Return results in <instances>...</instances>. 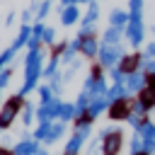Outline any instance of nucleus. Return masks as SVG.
I'll return each instance as SVG.
<instances>
[{"instance_id": "nucleus-1", "label": "nucleus", "mask_w": 155, "mask_h": 155, "mask_svg": "<svg viewBox=\"0 0 155 155\" xmlns=\"http://www.w3.org/2000/svg\"><path fill=\"white\" fill-rule=\"evenodd\" d=\"M44 51L36 48V51H27L24 56V78H22V87L19 92L27 97L31 92H36L39 87V78H44Z\"/></svg>"}, {"instance_id": "nucleus-2", "label": "nucleus", "mask_w": 155, "mask_h": 155, "mask_svg": "<svg viewBox=\"0 0 155 155\" xmlns=\"http://www.w3.org/2000/svg\"><path fill=\"white\" fill-rule=\"evenodd\" d=\"M24 102H27V97H24L22 92H15V94L5 97V102L0 104V133L7 131V128L15 124V119L22 114Z\"/></svg>"}, {"instance_id": "nucleus-3", "label": "nucleus", "mask_w": 155, "mask_h": 155, "mask_svg": "<svg viewBox=\"0 0 155 155\" xmlns=\"http://www.w3.org/2000/svg\"><path fill=\"white\" fill-rule=\"evenodd\" d=\"M121 58H124V48H121V44H102L99 46V53H97V63L102 65V68H116L119 63H121Z\"/></svg>"}, {"instance_id": "nucleus-4", "label": "nucleus", "mask_w": 155, "mask_h": 155, "mask_svg": "<svg viewBox=\"0 0 155 155\" xmlns=\"http://www.w3.org/2000/svg\"><path fill=\"white\" fill-rule=\"evenodd\" d=\"M102 150L104 155H119L124 148V133L119 128H104L102 131Z\"/></svg>"}, {"instance_id": "nucleus-5", "label": "nucleus", "mask_w": 155, "mask_h": 155, "mask_svg": "<svg viewBox=\"0 0 155 155\" xmlns=\"http://www.w3.org/2000/svg\"><path fill=\"white\" fill-rule=\"evenodd\" d=\"M126 39L131 46H140L145 39V24H143V15H131L128 24H126Z\"/></svg>"}, {"instance_id": "nucleus-6", "label": "nucleus", "mask_w": 155, "mask_h": 155, "mask_svg": "<svg viewBox=\"0 0 155 155\" xmlns=\"http://www.w3.org/2000/svg\"><path fill=\"white\" fill-rule=\"evenodd\" d=\"M61 97H53L51 102H44L36 107V121L39 124H48V121H56L58 119V109H61Z\"/></svg>"}, {"instance_id": "nucleus-7", "label": "nucleus", "mask_w": 155, "mask_h": 155, "mask_svg": "<svg viewBox=\"0 0 155 155\" xmlns=\"http://www.w3.org/2000/svg\"><path fill=\"white\" fill-rule=\"evenodd\" d=\"M78 39H80V56L82 58H97V53H99V41H97V36L94 34H90V36H82V34H78Z\"/></svg>"}, {"instance_id": "nucleus-8", "label": "nucleus", "mask_w": 155, "mask_h": 155, "mask_svg": "<svg viewBox=\"0 0 155 155\" xmlns=\"http://www.w3.org/2000/svg\"><path fill=\"white\" fill-rule=\"evenodd\" d=\"M138 102L145 109H155V75L145 78V87L138 92Z\"/></svg>"}, {"instance_id": "nucleus-9", "label": "nucleus", "mask_w": 155, "mask_h": 155, "mask_svg": "<svg viewBox=\"0 0 155 155\" xmlns=\"http://www.w3.org/2000/svg\"><path fill=\"white\" fill-rule=\"evenodd\" d=\"M39 148H41V143H39L34 136H22V138L15 143L12 153H15V155H34Z\"/></svg>"}, {"instance_id": "nucleus-10", "label": "nucleus", "mask_w": 155, "mask_h": 155, "mask_svg": "<svg viewBox=\"0 0 155 155\" xmlns=\"http://www.w3.org/2000/svg\"><path fill=\"white\" fill-rule=\"evenodd\" d=\"M58 19L63 27H73L78 19H82V12L78 5H65V7H58Z\"/></svg>"}, {"instance_id": "nucleus-11", "label": "nucleus", "mask_w": 155, "mask_h": 155, "mask_svg": "<svg viewBox=\"0 0 155 155\" xmlns=\"http://www.w3.org/2000/svg\"><path fill=\"white\" fill-rule=\"evenodd\" d=\"M128 111H131V102H128V97H124V99H116V102H114V104H109V109H107L109 119H114V121L128 119Z\"/></svg>"}, {"instance_id": "nucleus-12", "label": "nucleus", "mask_w": 155, "mask_h": 155, "mask_svg": "<svg viewBox=\"0 0 155 155\" xmlns=\"http://www.w3.org/2000/svg\"><path fill=\"white\" fill-rule=\"evenodd\" d=\"M145 114H148V109H145V107L136 99V102H131V111H128V119H126V121H128V124L138 131V128L148 121V119H145Z\"/></svg>"}, {"instance_id": "nucleus-13", "label": "nucleus", "mask_w": 155, "mask_h": 155, "mask_svg": "<svg viewBox=\"0 0 155 155\" xmlns=\"http://www.w3.org/2000/svg\"><path fill=\"white\" fill-rule=\"evenodd\" d=\"M143 61H145V56H138V53H128V56H124V58H121L119 68H121L126 75H131V73H136V70H140V68H143Z\"/></svg>"}, {"instance_id": "nucleus-14", "label": "nucleus", "mask_w": 155, "mask_h": 155, "mask_svg": "<svg viewBox=\"0 0 155 155\" xmlns=\"http://www.w3.org/2000/svg\"><path fill=\"white\" fill-rule=\"evenodd\" d=\"M126 92L128 94H138L143 87H145V75L140 73V70H136V73H131V75H126Z\"/></svg>"}, {"instance_id": "nucleus-15", "label": "nucleus", "mask_w": 155, "mask_h": 155, "mask_svg": "<svg viewBox=\"0 0 155 155\" xmlns=\"http://www.w3.org/2000/svg\"><path fill=\"white\" fill-rule=\"evenodd\" d=\"M85 143H87V138L80 136L78 131H73V136L68 138V143H65V148H63V155H80V150H82Z\"/></svg>"}, {"instance_id": "nucleus-16", "label": "nucleus", "mask_w": 155, "mask_h": 155, "mask_svg": "<svg viewBox=\"0 0 155 155\" xmlns=\"http://www.w3.org/2000/svg\"><path fill=\"white\" fill-rule=\"evenodd\" d=\"M128 19H131V15L126 12V10H111L109 12V24L111 27H119V29H126V24H128Z\"/></svg>"}, {"instance_id": "nucleus-17", "label": "nucleus", "mask_w": 155, "mask_h": 155, "mask_svg": "<svg viewBox=\"0 0 155 155\" xmlns=\"http://www.w3.org/2000/svg\"><path fill=\"white\" fill-rule=\"evenodd\" d=\"M75 116H78L75 102H61V109H58V121L68 124V121H75Z\"/></svg>"}, {"instance_id": "nucleus-18", "label": "nucleus", "mask_w": 155, "mask_h": 155, "mask_svg": "<svg viewBox=\"0 0 155 155\" xmlns=\"http://www.w3.org/2000/svg\"><path fill=\"white\" fill-rule=\"evenodd\" d=\"M63 133H65V124L56 119V121L51 124V128H48V136H46V140H44V145H53V143H56V140H58V138H61Z\"/></svg>"}, {"instance_id": "nucleus-19", "label": "nucleus", "mask_w": 155, "mask_h": 155, "mask_svg": "<svg viewBox=\"0 0 155 155\" xmlns=\"http://www.w3.org/2000/svg\"><path fill=\"white\" fill-rule=\"evenodd\" d=\"M124 97H128V92H126V85H124V82H114V85L107 90V102H109V104H114L116 99H124Z\"/></svg>"}, {"instance_id": "nucleus-20", "label": "nucleus", "mask_w": 155, "mask_h": 155, "mask_svg": "<svg viewBox=\"0 0 155 155\" xmlns=\"http://www.w3.org/2000/svg\"><path fill=\"white\" fill-rule=\"evenodd\" d=\"M97 19H99V5H97V0H92V2H87V12L82 15L80 24H97Z\"/></svg>"}, {"instance_id": "nucleus-21", "label": "nucleus", "mask_w": 155, "mask_h": 155, "mask_svg": "<svg viewBox=\"0 0 155 155\" xmlns=\"http://www.w3.org/2000/svg\"><path fill=\"white\" fill-rule=\"evenodd\" d=\"M121 36H124V29L109 24L104 29V34H102V44H121Z\"/></svg>"}, {"instance_id": "nucleus-22", "label": "nucleus", "mask_w": 155, "mask_h": 155, "mask_svg": "<svg viewBox=\"0 0 155 155\" xmlns=\"http://www.w3.org/2000/svg\"><path fill=\"white\" fill-rule=\"evenodd\" d=\"M19 119H22V124H24V126H31V124L36 121V107H34V104H31L29 99L24 102V107H22V114H19Z\"/></svg>"}, {"instance_id": "nucleus-23", "label": "nucleus", "mask_w": 155, "mask_h": 155, "mask_svg": "<svg viewBox=\"0 0 155 155\" xmlns=\"http://www.w3.org/2000/svg\"><path fill=\"white\" fill-rule=\"evenodd\" d=\"M17 53H19V51H17L12 44H10V46H5V48L0 51V70H2V68H7V65H12V61H15V56H17Z\"/></svg>"}, {"instance_id": "nucleus-24", "label": "nucleus", "mask_w": 155, "mask_h": 155, "mask_svg": "<svg viewBox=\"0 0 155 155\" xmlns=\"http://www.w3.org/2000/svg\"><path fill=\"white\" fill-rule=\"evenodd\" d=\"M104 109H109V102H107V97H99V99H92V102H90V109H87V111L97 119Z\"/></svg>"}, {"instance_id": "nucleus-25", "label": "nucleus", "mask_w": 155, "mask_h": 155, "mask_svg": "<svg viewBox=\"0 0 155 155\" xmlns=\"http://www.w3.org/2000/svg\"><path fill=\"white\" fill-rule=\"evenodd\" d=\"M51 5H53V0H39L34 19H36V22H44V19L48 17V12H51Z\"/></svg>"}, {"instance_id": "nucleus-26", "label": "nucleus", "mask_w": 155, "mask_h": 155, "mask_svg": "<svg viewBox=\"0 0 155 155\" xmlns=\"http://www.w3.org/2000/svg\"><path fill=\"white\" fill-rule=\"evenodd\" d=\"M107 90H109V87H107V80H104V78H99V80L92 85V90H90V97H92V99L107 97Z\"/></svg>"}, {"instance_id": "nucleus-27", "label": "nucleus", "mask_w": 155, "mask_h": 155, "mask_svg": "<svg viewBox=\"0 0 155 155\" xmlns=\"http://www.w3.org/2000/svg\"><path fill=\"white\" fill-rule=\"evenodd\" d=\"M138 136H140L143 140H155V124L148 119V121H145V124L138 128Z\"/></svg>"}, {"instance_id": "nucleus-28", "label": "nucleus", "mask_w": 155, "mask_h": 155, "mask_svg": "<svg viewBox=\"0 0 155 155\" xmlns=\"http://www.w3.org/2000/svg\"><path fill=\"white\" fill-rule=\"evenodd\" d=\"M36 94H39V104H44V102H51V99L56 97L48 82H46V85H39V87H36Z\"/></svg>"}, {"instance_id": "nucleus-29", "label": "nucleus", "mask_w": 155, "mask_h": 155, "mask_svg": "<svg viewBox=\"0 0 155 155\" xmlns=\"http://www.w3.org/2000/svg\"><path fill=\"white\" fill-rule=\"evenodd\" d=\"M51 124H53V121H48V124H36V128H34V133H31V136H34L39 143H44V140H46V136H48Z\"/></svg>"}, {"instance_id": "nucleus-30", "label": "nucleus", "mask_w": 155, "mask_h": 155, "mask_svg": "<svg viewBox=\"0 0 155 155\" xmlns=\"http://www.w3.org/2000/svg\"><path fill=\"white\" fill-rule=\"evenodd\" d=\"M85 155H104V150H102V138H92L90 143H87V153Z\"/></svg>"}, {"instance_id": "nucleus-31", "label": "nucleus", "mask_w": 155, "mask_h": 155, "mask_svg": "<svg viewBox=\"0 0 155 155\" xmlns=\"http://www.w3.org/2000/svg\"><path fill=\"white\" fill-rule=\"evenodd\" d=\"M12 73H15V68H12V65H7V68H2V70H0V90H5V87L10 85Z\"/></svg>"}, {"instance_id": "nucleus-32", "label": "nucleus", "mask_w": 155, "mask_h": 155, "mask_svg": "<svg viewBox=\"0 0 155 155\" xmlns=\"http://www.w3.org/2000/svg\"><path fill=\"white\" fill-rule=\"evenodd\" d=\"M41 41H44V46H53V44H56V29H53V27H46Z\"/></svg>"}, {"instance_id": "nucleus-33", "label": "nucleus", "mask_w": 155, "mask_h": 155, "mask_svg": "<svg viewBox=\"0 0 155 155\" xmlns=\"http://www.w3.org/2000/svg\"><path fill=\"white\" fill-rule=\"evenodd\" d=\"M109 78H111V82H126V73L116 65V68H109Z\"/></svg>"}, {"instance_id": "nucleus-34", "label": "nucleus", "mask_w": 155, "mask_h": 155, "mask_svg": "<svg viewBox=\"0 0 155 155\" xmlns=\"http://www.w3.org/2000/svg\"><path fill=\"white\" fill-rule=\"evenodd\" d=\"M128 15H143V0H128Z\"/></svg>"}, {"instance_id": "nucleus-35", "label": "nucleus", "mask_w": 155, "mask_h": 155, "mask_svg": "<svg viewBox=\"0 0 155 155\" xmlns=\"http://www.w3.org/2000/svg\"><path fill=\"white\" fill-rule=\"evenodd\" d=\"M143 70H145L148 75H155V58H145V61H143Z\"/></svg>"}, {"instance_id": "nucleus-36", "label": "nucleus", "mask_w": 155, "mask_h": 155, "mask_svg": "<svg viewBox=\"0 0 155 155\" xmlns=\"http://www.w3.org/2000/svg\"><path fill=\"white\" fill-rule=\"evenodd\" d=\"M143 153L155 155V140H143Z\"/></svg>"}, {"instance_id": "nucleus-37", "label": "nucleus", "mask_w": 155, "mask_h": 155, "mask_svg": "<svg viewBox=\"0 0 155 155\" xmlns=\"http://www.w3.org/2000/svg\"><path fill=\"white\" fill-rule=\"evenodd\" d=\"M145 58H155V41H150V44H145V53H143Z\"/></svg>"}, {"instance_id": "nucleus-38", "label": "nucleus", "mask_w": 155, "mask_h": 155, "mask_svg": "<svg viewBox=\"0 0 155 155\" xmlns=\"http://www.w3.org/2000/svg\"><path fill=\"white\" fill-rule=\"evenodd\" d=\"M78 2H82V0H61V7H65V5H78Z\"/></svg>"}, {"instance_id": "nucleus-39", "label": "nucleus", "mask_w": 155, "mask_h": 155, "mask_svg": "<svg viewBox=\"0 0 155 155\" xmlns=\"http://www.w3.org/2000/svg\"><path fill=\"white\" fill-rule=\"evenodd\" d=\"M0 155H15V153H12V148H5V145H0Z\"/></svg>"}, {"instance_id": "nucleus-40", "label": "nucleus", "mask_w": 155, "mask_h": 155, "mask_svg": "<svg viewBox=\"0 0 155 155\" xmlns=\"http://www.w3.org/2000/svg\"><path fill=\"white\" fill-rule=\"evenodd\" d=\"M12 22H15V12H10V15H7V19H5V27H10Z\"/></svg>"}, {"instance_id": "nucleus-41", "label": "nucleus", "mask_w": 155, "mask_h": 155, "mask_svg": "<svg viewBox=\"0 0 155 155\" xmlns=\"http://www.w3.org/2000/svg\"><path fill=\"white\" fill-rule=\"evenodd\" d=\"M138 155H148V153H138Z\"/></svg>"}, {"instance_id": "nucleus-42", "label": "nucleus", "mask_w": 155, "mask_h": 155, "mask_svg": "<svg viewBox=\"0 0 155 155\" xmlns=\"http://www.w3.org/2000/svg\"><path fill=\"white\" fill-rule=\"evenodd\" d=\"M0 97H2V90H0Z\"/></svg>"}]
</instances>
